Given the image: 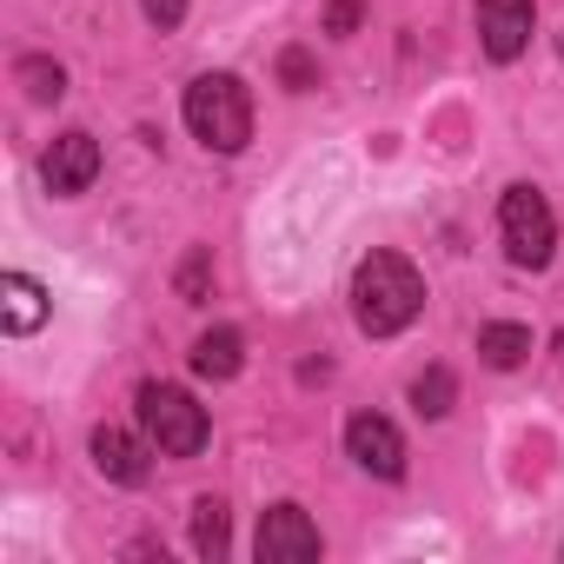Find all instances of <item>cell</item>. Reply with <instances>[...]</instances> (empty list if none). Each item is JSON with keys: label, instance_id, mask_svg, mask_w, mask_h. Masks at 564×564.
Wrapping results in <instances>:
<instances>
[{"label": "cell", "instance_id": "2e32d148", "mask_svg": "<svg viewBox=\"0 0 564 564\" xmlns=\"http://www.w3.org/2000/svg\"><path fill=\"white\" fill-rule=\"evenodd\" d=\"M14 80H21V87H28V100H41V107L67 94V67H61V61H41V54H28V61L14 67Z\"/></svg>", "mask_w": 564, "mask_h": 564}, {"label": "cell", "instance_id": "7c38bea8", "mask_svg": "<svg viewBox=\"0 0 564 564\" xmlns=\"http://www.w3.org/2000/svg\"><path fill=\"white\" fill-rule=\"evenodd\" d=\"M478 359H485L491 372H518V366L531 359V333H524V326H511V319H498V326H485V333H478Z\"/></svg>", "mask_w": 564, "mask_h": 564}, {"label": "cell", "instance_id": "e0dca14e", "mask_svg": "<svg viewBox=\"0 0 564 564\" xmlns=\"http://www.w3.org/2000/svg\"><path fill=\"white\" fill-rule=\"evenodd\" d=\"M279 80H286V94H313V87H319L313 54H306V47H286V54H279Z\"/></svg>", "mask_w": 564, "mask_h": 564}, {"label": "cell", "instance_id": "d6986e66", "mask_svg": "<svg viewBox=\"0 0 564 564\" xmlns=\"http://www.w3.org/2000/svg\"><path fill=\"white\" fill-rule=\"evenodd\" d=\"M140 8H147V21L166 34V28H180L186 21V0H140Z\"/></svg>", "mask_w": 564, "mask_h": 564}, {"label": "cell", "instance_id": "8fae6325", "mask_svg": "<svg viewBox=\"0 0 564 564\" xmlns=\"http://www.w3.org/2000/svg\"><path fill=\"white\" fill-rule=\"evenodd\" d=\"M0 313H8V333H14V339H28V333H41V319H47V293L34 286L28 272H8V279H0Z\"/></svg>", "mask_w": 564, "mask_h": 564}, {"label": "cell", "instance_id": "5b68a950", "mask_svg": "<svg viewBox=\"0 0 564 564\" xmlns=\"http://www.w3.org/2000/svg\"><path fill=\"white\" fill-rule=\"evenodd\" d=\"M259 564H313L319 557V524L300 511V505H272L259 518V538H252Z\"/></svg>", "mask_w": 564, "mask_h": 564}, {"label": "cell", "instance_id": "7a4b0ae2", "mask_svg": "<svg viewBox=\"0 0 564 564\" xmlns=\"http://www.w3.org/2000/svg\"><path fill=\"white\" fill-rule=\"evenodd\" d=\"M186 127L206 153H239L252 140V94L239 74H199L186 87Z\"/></svg>", "mask_w": 564, "mask_h": 564}, {"label": "cell", "instance_id": "ba28073f", "mask_svg": "<svg viewBox=\"0 0 564 564\" xmlns=\"http://www.w3.org/2000/svg\"><path fill=\"white\" fill-rule=\"evenodd\" d=\"M531 21H538V0H478V41L498 67L531 47Z\"/></svg>", "mask_w": 564, "mask_h": 564}, {"label": "cell", "instance_id": "5bb4252c", "mask_svg": "<svg viewBox=\"0 0 564 564\" xmlns=\"http://www.w3.org/2000/svg\"><path fill=\"white\" fill-rule=\"evenodd\" d=\"M452 399H458V379H452L445 366H432V372L412 379V412H419V419H445Z\"/></svg>", "mask_w": 564, "mask_h": 564}, {"label": "cell", "instance_id": "4fadbf2b", "mask_svg": "<svg viewBox=\"0 0 564 564\" xmlns=\"http://www.w3.org/2000/svg\"><path fill=\"white\" fill-rule=\"evenodd\" d=\"M226 544H232L226 505H219V498H199V505H193V551H199V557H226Z\"/></svg>", "mask_w": 564, "mask_h": 564}, {"label": "cell", "instance_id": "ac0fdd59", "mask_svg": "<svg viewBox=\"0 0 564 564\" xmlns=\"http://www.w3.org/2000/svg\"><path fill=\"white\" fill-rule=\"evenodd\" d=\"M359 21H366V0H333L326 8V34H359Z\"/></svg>", "mask_w": 564, "mask_h": 564}, {"label": "cell", "instance_id": "9a60e30c", "mask_svg": "<svg viewBox=\"0 0 564 564\" xmlns=\"http://www.w3.org/2000/svg\"><path fill=\"white\" fill-rule=\"evenodd\" d=\"M173 286H180V300H186V306H206V300H213V246H193V252L180 259Z\"/></svg>", "mask_w": 564, "mask_h": 564}, {"label": "cell", "instance_id": "8992f818", "mask_svg": "<svg viewBox=\"0 0 564 564\" xmlns=\"http://www.w3.org/2000/svg\"><path fill=\"white\" fill-rule=\"evenodd\" d=\"M346 452H352V465L359 471H372V478H405V438H399V425L392 419H379V412H352L346 419Z\"/></svg>", "mask_w": 564, "mask_h": 564}, {"label": "cell", "instance_id": "30bf717a", "mask_svg": "<svg viewBox=\"0 0 564 564\" xmlns=\"http://www.w3.org/2000/svg\"><path fill=\"white\" fill-rule=\"evenodd\" d=\"M239 366H246V339H239L232 326H206V333L193 339V372H199V379L226 386V379H239Z\"/></svg>", "mask_w": 564, "mask_h": 564}, {"label": "cell", "instance_id": "277c9868", "mask_svg": "<svg viewBox=\"0 0 564 564\" xmlns=\"http://www.w3.org/2000/svg\"><path fill=\"white\" fill-rule=\"evenodd\" d=\"M498 232H505L511 265H524V272L551 265V252H557V213H551V199H544L538 186H505V199H498Z\"/></svg>", "mask_w": 564, "mask_h": 564}, {"label": "cell", "instance_id": "3957f363", "mask_svg": "<svg viewBox=\"0 0 564 564\" xmlns=\"http://www.w3.org/2000/svg\"><path fill=\"white\" fill-rule=\"evenodd\" d=\"M133 405H140V432L153 438L160 458H199V452H206V432H213V425H206V405H199L193 392L147 379V386L133 392Z\"/></svg>", "mask_w": 564, "mask_h": 564}, {"label": "cell", "instance_id": "6da1fadb", "mask_svg": "<svg viewBox=\"0 0 564 564\" xmlns=\"http://www.w3.org/2000/svg\"><path fill=\"white\" fill-rule=\"evenodd\" d=\"M425 313V279L405 252H366L352 272V319L366 339H392Z\"/></svg>", "mask_w": 564, "mask_h": 564}, {"label": "cell", "instance_id": "9c48e42d", "mask_svg": "<svg viewBox=\"0 0 564 564\" xmlns=\"http://www.w3.org/2000/svg\"><path fill=\"white\" fill-rule=\"evenodd\" d=\"M87 452H94L100 478H113V485H147V471H153V438H133L120 425H100Z\"/></svg>", "mask_w": 564, "mask_h": 564}, {"label": "cell", "instance_id": "52a82bcc", "mask_svg": "<svg viewBox=\"0 0 564 564\" xmlns=\"http://www.w3.org/2000/svg\"><path fill=\"white\" fill-rule=\"evenodd\" d=\"M41 180H47V193L54 199H80L94 180H100V140L94 133H61L54 147H47V160H41Z\"/></svg>", "mask_w": 564, "mask_h": 564}]
</instances>
